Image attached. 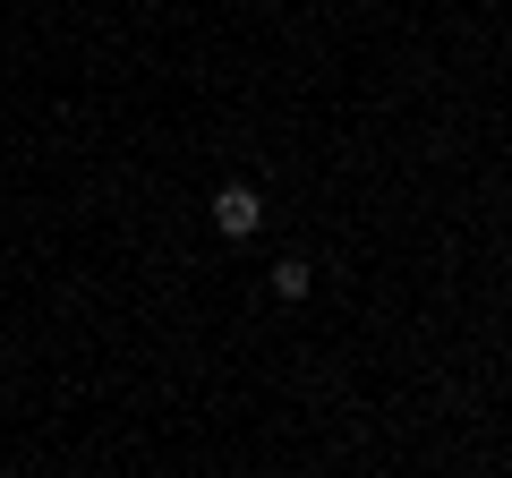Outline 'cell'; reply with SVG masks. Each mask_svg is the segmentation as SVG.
<instances>
[{
	"label": "cell",
	"instance_id": "obj_1",
	"mask_svg": "<svg viewBox=\"0 0 512 478\" xmlns=\"http://www.w3.org/2000/svg\"><path fill=\"white\" fill-rule=\"evenodd\" d=\"M214 231L222 239H256V231H265V197H256L248 180H222L214 188Z\"/></svg>",
	"mask_w": 512,
	"mask_h": 478
},
{
	"label": "cell",
	"instance_id": "obj_2",
	"mask_svg": "<svg viewBox=\"0 0 512 478\" xmlns=\"http://www.w3.org/2000/svg\"><path fill=\"white\" fill-rule=\"evenodd\" d=\"M265 282H274V299H282V308H299V299H308V282H316V265H308V257H282Z\"/></svg>",
	"mask_w": 512,
	"mask_h": 478
}]
</instances>
